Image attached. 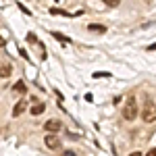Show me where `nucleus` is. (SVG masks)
<instances>
[{
  "instance_id": "nucleus-1",
  "label": "nucleus",
  "mask_w": 156,
  "mask_h": 156,
  "mask_svg": "<svg viewBox=\"0 0 156 156\" xmlns=\"http://www.w3.org/2000/svg\"><path fill=\"white\" fill-rule=\"evenodd\" d=\"M142 112V121L144 123H154L156 121V104L152 102V98H144V108L140 110Z\"/></svg>"
},
{
  "instance_id": "nucleus-2",
  "label": "nucleus",
  "mask_w": 156,
  "mask_h": 156,
  "mask_svg": "<svg viewBox=\"0 0 156 156\" xmlns=\"http://www.w3.org/2000/svg\"><path fill=\"white\" fill-rule=\"evenodd\" d=\"M123 119L125 121H135L137 119V102H135V96H127V102H125V106H123Z\"/></svg>"
},
{
  "instance_id": "nucleus-3",
  "label": "nucleus",
  "mask_w": 156,
  "mask_h": 156,
  "mask_svg": "<svg viewBox=\"0 0 156 156\" xmlns=\"http://www.w3.org/2000/svg\"><path fill=\"white\" fill-rule=\"evenodd\" d=\"M44 129L48 133H52V135H56V133L62 129V123H60L58 119H50V121H46V125H44Z\"/></svg>"
},
{
  "instance_id": "nucleus-4",
  "label": "nucleus",
  "mask_w": 156,
  "mask_h": 156,
  "mask_svg": "<svg viewBox=\"0 0 156 156\" xmlns=\"http://www.w3.org/2000/svg\"><path fill=\"white\" fill-rule=\"evenodd\" d=\"M44 144L48 146L50 150H58V148H60V140L56 137V135H52V133H48V135L44 137Z\"/></svg>"
},
{
  "instance_id": "nucleus-5",
  "label": "nucleus",
  "mask_w": 156,
  "mask_h": 156,
  "mask_svg": "<svg viewBox=\"0 0 156 156\" xmlns=\"http://www.w3.org/2000/svg\"><path fill=\"white\" fill-rule=\"evenodd\" d=\"M25 108H27V104H25V100H21V102H17L15 104V108H12V117H21L25 112Z\"/></svg>"
},
{
  "instance_id": "nucleus-6",
  "label": "nucleus",
  "mask_w": 156,
  "mask_h": 156,
  "mask_svg": "<svg viewBox=\"0 0 156 156\" xmlns=\"http://www.w3.org/2000/svg\"><path fill=\"white\" fill-rule=\"evenodd\" d=\"M11 73H12V67L9 62H2V65H0V77H2V79H6Z\"/></svg>"
},
{
  "instance_id": "nucleus-7",
  "label": "nucleus",
  "mask_w": 156,
  "mask_h": 156,
  "mask_svg": "<svg viewBox=\"0 0 156 156\" xmlns=\"http://www.w3.org/2000/svg\"><path fill=\"white\" fill-rule=\"evenodd\" d=\"M44 110H46V104H44V102H40V104H34V106H31V115L37 117V115H42Z\"/></svg>"
},
{
  "instance_id": "nucleus-8",
  "label": "nucleus",
  "mask_w": 156,
  "mask_h": 156,
  "mask_svg": "<svg viewBox=\"0 0 156 156\" xmlns=\"http://www.w3.org/2000/svg\"><path fill=\"white\" fill-rule=\"evenodd\" d=\"M87 29H90V31H96V34H106V27H104V25H98V23L87 25Z\"/></svg>"
},
{
  "instance_id": "nucleus-9",
  "label": "nucleus",
  "mask_w": 156,
  "mask_h": 156,
  "mask_svg": "<svg viewBox=\"0 0 156 156\" xmlns=\"http://www.w3.org/2000/svg\"><path fill=\"white\" fill-rule=\"evenodd\" d=\"M12 90H15V92H19V94H25L27 85H25V81H17V83L12 85Z\"/></svg>"
},
{
  "instance_id": "nucleus-10",
  "label": "nucleus",
  "mask_w": 156,
  "mask_h": 156,
  "mask_svg": "<svg viewBox=\"0 0 156 156\" xmlns=\"http://www.w3.org/2000/svg\"><path fill=\"white\" fill-rule=\"evenodd\" d=\"M52 37H56L58 42H62V44H71V37L62 36V34H54V31H52Z\"/></svg>"
},
{
  "instance_id": "nucleus-11",
  "label": "nucleus",
  "mask_w": 156,
  "mask_h": 156,
  "mask_svg": "<svg viewBox=\"0 0 156 156\" xmlns=\"http://www.w3.org/2000/svg\"><path fill=\"white\" fill-rule=\"evenodd\" d=\"M104 4H106V6H112V9H115V6H119V4H121V0H104Z\"/></svg>"
},
{
  "instance_id": "nucleus-12",
  "label": "nucleus",
  "mask_w": 156,
  "mask_h": 156,
  "mask_svg": "<svg viewBox=\"0 0 156 156\" xmlns=\"http://www.w3.org/2000/svg\"><path fill=\"white\" fill-rule=\"evenodd\" d=\"M50 12H52V15H71V12H67V11H60V9H54V6L50 9Z\"/></svg>"
},
{
  "instance_id": "nucleus-13",
  "label": "nucleus",
  "mask_w": 156,
  "mask_h": 156,
  "mask_svg": "<svg viewBox=\"0 0 156 156\" xmlns=\"http://www.w3.org/2000/svg\"><path fill=\"white\" fill-rule=\"evenodd\" d=\"M60 156H77V154H75L73 150H62V154H60Z\"/></svg>"
},
{
  "instance_id": "nucleus-14",
  "label": "nucleus",
  "mask_w": 156,
  "mask_h": 156,
  "mask_svg": "<svg viewBox=\"0 0 156 156\" xmlns=\"http://www.w3.org/2000/svg\"><path fill=\"white\" fill-rule=\"evenodd\" d=\"M94 77H110V73H102V71H98V73H94Z\"/></svg>"
},
{
  "instance_id": "nucleus-15",
  "label": "nucleus",
  "mask_w": 156,
  "mask_h": 156,
  "mask_svg": "<svg viewBox=\"0 0 156 156\" xmlns=\"http://www.w3.org/2000/svg\"><path fill=\"white\" fill-rule=\"evenodd\" d=\"M27 42H37V37L34 34H27Z\"/></svg>"
},
{
  "instance_id": "nucleus-16",
  "label": "nucleus",
  "mask_w": 156,
  "mask_h": 156,
  "mask_svg": "<svg viewBox=\"0 0 156 156\" xmlns=\"http://www.w3.org/2000/svg\"><path fill=\"white\" fill-rule=\"evenodd\" d=\"M146 156H156V148H152V150H150V152H148Z\"/></svg>"
},
{
  "instance_id": "nucleus-17",
  "label": "nucleus",
  "mask_w": 156,
  "mask_h": 156,
  "mask_svg": "<svg viewBox=\"0 0 156 156\" xmlns=\"http://www.w3.org/2000/svg\"><path fill=\"white\" fill-rule=\"evenodd\" d=\"M148 50H156V42L152 44V46H148Z\"/></svg>"
},
{
  "instance_id": "nucleus-18",
  "label": "nucleus",
  "mask_w": 156,
  "mask_h": 156,
  "mask_svg": "<svg viewBox=\"0 0 156 156\" xmlns=\"http://www.w3.org/2000/svg\"><path fill=\"white\" fill-rule=\"evenodd\" d=\"M129 156H142V152H131Z\"/></svg>"
},
{
  "instance_id": "nucleus-19",
  "label": "nucleus",
  "mask_w": 156,
  "mask_h": 156,
  "mask_svg": "<svg viewBox=\"0 0 156 156\" xmlns=\"http://www.w3.org/2000/svg\"><path fill=\"white\" fill-rule=\"evenodd\" d=\"M0 46H4V40H2V37H0Z\"/></svg>"
}]
</instances>
